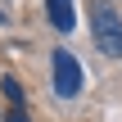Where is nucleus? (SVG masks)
Masks as SVG:
<instances>
[{
  "label": "nucleus",
  "instance_id": "nucleus-2",
  "mask_svg": "<svg viewBox=\"0 0 122 122\" xmlns=\"http://www.w3.org/2000/svg\"><path fill=\"white\" fill-rule=\"evenodd\" d=\"M54 95L59 100H77L81 95V63H77V54L72 50H54Z\"/></svg>",
  "mask_w": 122,
  "mask_h": 122
},
{
  "label": "nucleus",
  "instance_id": "nucleus-5",
  "mask_svg": "<svg viewBox=\"0 0 122 122\" xmlns=\"http://www.w3.org/2000/svg\"><path fill=\"white\" fill-rule=\"evenodd\" d=\"M9 122H27V113H23V109H14V113H9Z\"/></svg>",
  "mask_w": 122,
  "mask_h": 122
},
{
  "label": "nucleus",
  "instance_id": "nucleus-3",
  "mask_svg": "<svg viewBox=\"0 0 122 122\" xmlns=\"http://www.w3.org/2000/svg\"><path fill=\"white\" fill-rule=\"evenodd\" d=\"M45 14H50V27L63 32V36L77 27V5L72 0H45Z\"/></svg>",
  "mask_w": 122,
  "mask_h": 122
},
{
  "label": "nucleus",
  "instance_id": "nucleus-6",
  "mask_svg": "<svg viewBox=\"0 0 122 122\" xmlns=\"http://www.w3.org/2000/svg\"><path fill=\"white\" fill-rule=\"evenodd\" d=\"M0 27H5V18H0Z\"/></svg>",
  "mask_w": 122,
  "mask_h": 122
},
{
  "label": "nucleus",
  "instance_id": "nucleus-1",
  "mask_svg": "<svg viewBox=\"0 0 122 122\" xmlns=\"http://www.w3.org/2000/svg\"><path fill=\"white\" fill-rule=\"evenodd\" d=\"M91 36H95V50L100 54L122 59V14L113 5H104V0L91 5Z\"/></svg>",
  "mask_w": 122,
  "mask_h": 122
},
{
  "label": "nucleus",
  "instance_id": "nucleus-4",
  "mask_svg": "<svg viewBox=\"0 0 122 122\" xmlns=\"http://www.w3.org/2000/svg\"><path fill=\"white\" fill-rule=\"evenodd\" d=\"M5 95L14 100V109H23V86H18L14 77H5Z\"/></svg>",
  "mask_w": 122,
  "mask_h": 122
}]
</instances>
